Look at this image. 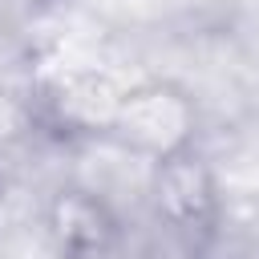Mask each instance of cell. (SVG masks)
Here are the masks:
<instances>
[{
    "instance_id": "277c9868",
    "label": "cell",
    "mask_w": 259,
    "mask_h": 259,
    "mask_svg": "<svg viewBox=\"0 0 259 259\" xmlns=\"http://www.w3.org/2000/svg\"><path fill=\"white\" fill-rule=\"evenodd\" d=\"M121 85L97 69H65L40 85V113L65 138H105Z\"/></svg>"
},
{
    "instance_id": "7a4b0ae2",
    "label": "cell",
    "mask_w": 259,
    "mask_h": 259,
    "mask_svg": "<svg viewBox=\"0 0 259 259\" xmlns=\"http://www.w3.org/2000/svg\"><path fill=\"white\" fill-rule=\"evenodd\" d=\"M150 194H154L158 219L186 239H202L219 227V214H223L219 178L194 150L174 154L166 162H154Z\"/></svg>"
},
{
    "instance_id": "3957f363",
    "label": "cell",
    "mask_w": 259,
    "mask_h": 259,
    "mask_svg": "<svg viewBox=\"0 0 259 259\" xmlns=\"http://www.w3.org/2000/svg\"><path fill=\"white\" fill-rule=\"evenodd\" d=\"M45 235L61 259H109L121 243V219L97 190L57 186L45 202Z\"/></svg>"
},
{
    "instance_id": "6da1fadb",
    "label": "cell",
    "mask_w": 259,
    "mask_h": 259,
    "mask_svg": "<svg viewBox=\"0 0 259 259\" xmlns=\"http://www.w3.org/2000/svg\"><path fill=\"white\" fill-rule=\"evenodd\" d=\"M198 101L174 85V81H138L121 85L109 134L121 150L146 158V162H166L174 154L194 150L198 142Z\"/></svg>"
}]
</instances>
